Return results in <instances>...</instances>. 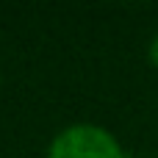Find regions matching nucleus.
I'll list each match as a JSON object with an SVG mask.
<instances>
[{"label": "nucleus", "mask_w": 158, "mask_h": 158, "mask_svg": "<svg viewBox=\"0 0 158 158\" xmlns=\"http://www.w3.org/2000/svg\"><path fill=\"white\" fill-rule=\"evenodd\" d=\"M47 158H125V153L106 128L78 122L50 142Z\"/></svg>", "instance_id": "1"}, {"label": "nucleus", "mask_w": 158, "mask_h": 158, "mask_svg": "<svg viewBox=\"0 0 158 158\" xmlns=\"http://www.w3.org/2000/svg\"><path fill=\"white\" fill-rule=\"evenodd\" d=\"M147 56H150V64L158 69V36H153V42H150V50H147Z\"/></svg>", "instance_id": "2"}]
</instances>
